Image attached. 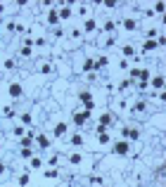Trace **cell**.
<instances>
[{"mask_svg":"<svg viewBox=\"0 0 166 187\" xmlns=\"http://www.w3.org/2000/svg\"><path fill=\"white\" fill-rule=\"evenodd\" d=\"M88 116H90L88 111H83V114H81V111H76V114H74V123H76V125H83L86 121H88Z\"/></svg>","mask_w":166,"mask_h":187,"instance_id":"cell-1","label":"cell"},{"mask_svg":"<svg viewBox=\"0 0 166 187\" xmlns=\"http://www.w3.org/2000/svg\"><path fill=\"white\" fill-rule=\"evenodd\" d=\"M7 93L12 95V97H22V93H24V90H22V85H19V83H10Z\"/></svg>","mask_w":166,"mask_h":187,"instance_id":"cell-2","label":"cell"},{"mask_svg":"<svg viewBox=\"0 0 166 187\" xmlns=\"http://www.w3.org/2000/svg\"><path fill=\"white\" fill-rule=\"evenodd\" d=\"M128 149H131L128 142H116V145H114V152H116V154H128Z\"/></svg>","mask_w":166,"mask_h":187,"instance_id":"cell-3","label":"cell"},{"mask_svg":"<svg viewBox=\"0 0 166 187\" xmlns=\"http://www.w3.org/2000/svg\"><path fill=\"white\" fill-rule=\"evenodd\" d=\"M64 133H66V123H60L57 128H55V135H57V137H62Z\"/></svg>","mask_w":166,"mask_h":187,"instance_id":"cell-4","label":"cell"},{"mask_svg":"<svg viewBox=\"0 0 166 187\" xmlns=\"http://www.w3.org/2000/svg\"><path fill=\"white\" fill-rule=\"evenodd\" d=\"M107 123H112V116H109V114H102V119H100V128L107 125Z\"/></svg>","mask_w":166,"mask_h":187,"instance_id":"cell-5","label":"cell"},{"mask_svg":"<svg viewBox=\"0 0 166 187\" xmlns=\"http://www.w3.org/2000/svg\"><path fill=\"white\" fill-rule=\"evenodd\" d=\"M152 85H154V88H162V85H164V78H162V76H157V78L152 81Z\"/></svg>","mask_w":166,"mask_h":187,"instance_id":"cell-6","label":"cell"},{"mask_svg":"<svg viewBox=\"0 0 166 187\" xmlns=\"http://www.w3.org/2000/svg\"><path fill=\"white\" fill-rule=\"evenodd\" d=\"M38 142H40V147H48V145H50V140H48V137H43V135L38 137Z\"/></svg>","mask_w":166,"mask_h":187,"instance_id":"cell-7","label":"cell"},{"mask_svg":"<svg viewBox=\"0 0 166 187\" xmlns=\"http://www.w3.org/2000/svg\"><path fill=\"white\" fill-rule=\"evenodd\" d=\"M57 19H60V17H57V14H55V12H52V14H50V17H48V22H50V24H55V22H57Z\"/></svg>","mask_w":166,"mask_h":187,"instance_id":"cell-8","label":"cell"}]
</instances>
